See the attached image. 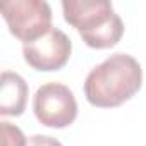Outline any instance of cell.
I'll return each mask as SVG.
<instances>
[{
  "mask_svg": "<svg viewBox=\"0 0 146 146\" xmlns=\"http://www.w3.org/2000/svg\"><path fill=\"white\" fill-rule=\"evenodd\" d=\"M143 84V69L127 53H113L91 69L84 81L86 100L98 108H113L131 100Z\"/></svg>",
  "mask_w": 146,
  "mask_h": 146,
  "instance_id": "1",
  "label": "cell"
},
{
  "mask_svg": "<svg viewBox=\"0 0 146 146\" xmlns=\"http://www.w3.org/2000/svg\"><path fill=\"white\" fill-rule=\"evenodd\" d=\"M62 11L65 23L78 29L90 48H110L124 35V23L107 0H65Z\"/></svg>",
  "mask_w": 146,
  "mask_h": 146,
  "instance_id": "2",
  "label": "cell"
},
{
  "mask_svg": "<svg viewBox=\"0 0 146 146\" xmlns=\"http://www.w3.org/2000/svg\"><path fill=\"white\" fill-rule=\"evenodd\" d=\"M2 16L9 31L24 45L52 29V9L43 0H9L2 4Z\"/></svg>",
  "mask_w": 146,
  "mask_h": 146,
  "instance_id": "3",
  "label": "cell"
},
{
  "mask_svg": "<svg viewBox=\"0 0 146 146\" xmlns=\"http://www.w3.org/2000/svg\"><path fill=\"white\" fill-rule=\"evenodd\" d=\"M33 112L40 124L64 129L76 120L78 102L65 84L48 83L36 90L33 96Z\"/></svg>",
  "mask_w": 146,
  "mask_h": 146,
  "instance_id": "4",
  "label": "cell"
},
{
  "mask_svg": "<svg viewBox=\"0 0 146 146\" xmlns=\"http://www.w3.org/2000/svg\"><path fill=\"white\" fill-rule=\"evenodd\" d=\"M70 52H72L70 38L57 28H52L41 38L26 43L23 46L24 60L33 69L43 72L62 69L69 62Z\"/></svg>",
  "mask_w": 146,
  "mask_h": 146,
  "instance_id": "5",
  "label": "cell"
},
{
  "mask_svg": "<svg viewBox=\"0 0 146 146\" xmlns=\"http://www.w3.org/2000/svg\"><path fill=\"white\" fill-rule=\"evenodd\" d=\"M28 84L11 70H4L0 76V113L4 117H19L26 110Z\"/></svg>",
  "mask_w": 146,
  "mask_h": 146,
  "instance_id": "6",
  "label": "cell"
},
{
  "mask_svg": "<svg viewBox=\"0 0 146 146\" xmlns=\"http://www.w3.org/2000/svg\"><path fill=\"white\" fill-rule=\"evenodd\" d=\"M0 129H2V146H28L24 132L9 122H0Z\"/></svg>",
  "mask_w": 146,
  "mask_h": 146,
  "instance_id": "7",
  "label": "cell"
},
{
  "mask_svg": "<svg viewBox=\"0 0 146 146\" xmlns=\"http://www.w3.org/2000/svg\"><path fill=\"white\" fill-rule=\"evenodd\" d=\"M28 146H64L58 139L52 136H43V134H35L28 139Z\"/></svg>",
  "mask_w": 146,
  "mask_h": 146,
  "instance_id": "8",
  "label": "cell"
}]
</instances>
